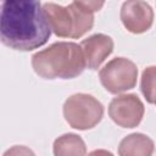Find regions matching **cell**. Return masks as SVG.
Segmentation results:
<instances>
[{
  "mask_svg": "<svg viewBox=\"0 0 156 156\" xmlns=\"http://www.w3.org/2000/svg\"><path fill=\"white\" fill-rule=\"evenodd\" d=\"M2 156H35L34 151L24 145H13L7 149Z\"/></svg>",
  "mask_w": 156,
  "mask_h": 156,
  "instance_id": "obj_12",
  "label": "cell"
},
{
  "mask_svg": "<svg viewBox=\"0 0 156 156\" xmlns=\"http://www.w3.org/2000/svg\"><path fill=\"white\" fill-rule=\"evenodd\" d=\"M102 87L111 94H121L133 89L136 84L138 67L126 57H115L99 72Z\"/></svg>",
  "mask_w": 156,
  "mask_h": 156,
  "instance_id": "obj_5",
  "label": "cell"
},
{
  "mask_svg": "<svg viewBox=\"0 0 156 156\" xmlns=\"http://www.w3.org/2000/svg\"><path fill=\"white\" fill-rule=\"evenodd\" d=\"M144 112V104L136 94L117 95L108 105L110 118L122 128H134L139 126Z\"/></svg>",
  "mask_w": 156,
  "mask_h": 156,
  "instance_id": "obj_6",
  "label": "cell"
},
{
  "mask_svg": "<svg viewBox=\"0 0 156 156\" xmlns=\"http://www.w3.org/2000/svg\"><path fill=\"white\" fill-rule=\"evenodd\" d=\"M85 63L90 69H98L113 51V39L104 33H96L80 41Z\"/></svg>",
  "mask_w": 156,
  "mask_h": 156,
  "instance_id": "obj_8",
  "label": "cell"
},
{
  "mask_svg": "<svg viewBox=\"0 0 156 156\" xmlns=\"http://www.w3.org/2000/svg\"><path fill=\"white\" fill-rule=\"evenodd\" d=\"M154 140L143 133H132L124 136L118 145L119 156H152Z\"/></svg>",
  "mask_w": 156,
  "mask_h": 156,
  "instance_id": "obj_9",
  "label": "cell"
},
{
  "mask_svg": "<svg viewBox=\"0 0 156 156\" xmlns=\"http://www.w3.org/2000/svg\"><path fill=\"white\" fill-rule=\"evenodd\" d=\"M66 122L74 129L94 128L104 116L102 104L90 94L77 93L66 99L62 107Z\"/></svg>",
  "mask_w": 156,
  "mask_h": 156,
  "instance_id": "obj_4",
  "label": "cell"
},
{
  "mask_svg": "<svg viewBox=\"0 0 156 156\" xmlns=\"http://www.w3.org/2000/svg\"><path fill=\"white\" fill-rule=\"evenodd\" d=\"M121 21L124 28L134 34H141L150 29L154 23V10L141 0L124 1L121 7Z\"/></svg>",
  "mask_w": 156,
  "mask_h": 156,
  "instance_id": "obj_7",
  "label": "cell"
},
{
  "mask_svg": "<svg viewBox=\"0 0 156 156\" xmlns=\"http://www.w3.org/2000/svg\"><path fill=\"white\" fill-rule=\"evenodd\" d=\"M34 72L45 79H72L87 67L80 45L73 41H57L32 56Z\"/></svg>",
  "mask_w": 156,
  "mask_h": 156,
  "instance_id": "obj_2",
  "label": "cell"
},
{
  "mask_svg": "<svg viewBox=\"0 0 156 156\" xmlns=\"http://www.w3.org/2000/svg\"><path fill=\"white\" fill-rule=\"evenodd\" d=\"M88 156H113V154L111 151H107L104 149H96V150H93L91 152H89Z\"/></svg>",
  "mask_w": 156,
  "mask_h": 156,
  "instance_id": "obj_13",
  "label": "cell"
},
{
  "mask_svg": "<svg viewBox=\"0 0 156 156\" xmlns=\"http://www.w3.org/2000/svg\"><path fill=\"white\" fill-rule=\"evenodd\" d=\"M52 152L54 156H85L87 145L80 135L66 133L55 139Z\"/></svg>",
  "mask_w": 156,
  "mask_h": 156,
  "instance_id": "obj_10",
  "label": "cell"
},
{
  "mask_svg": "<svg viewBox=\"0 0 156 156\" xmlns=\"http://www.w3.org/2000/svg\"><path fill=\"white\" fill-rule=\"evenodd\" d=\"M51 35L43 6L35 0H6L1 5L0 38L4 45L30 51L46 44Z\"/></svg>",
  "mask_w": 156,
  "mask_h": 156,
  "instance_id": "obj_1",
  "label": "cell"
},
{
  "mask_svg": "<svg viewBox=\"0 0 156 156\" xmlns=\"http://www.w3.org/2000/svg\"><path fill=\"white\" fill-rule=\"evenodd\" d=\"M104 6V1L76 0L67 6L55 2L43 4V11L55 35L60 38H80L94 26V13Z\"/></svg>",
  "mask_w": 156,
  "mask_h": 156,
  "instance_id": "obj_3",
  "label": "cell"
},
{
  "mask_svg": "<svg viewBox=\"0 0 156 156\" xmlns=\"http://www.w3.org/2000/svg\"><path fill=\"white\" fill-rule=\"evenodd\" d=\"M140 90L149 104L156 105V66H149L143 71Z\"/></svg>",
  "mask_w": 156,
  "mask_h": 156,
  "instance_id": "obj_11",
  "label": "cell"
}]
</instances>
